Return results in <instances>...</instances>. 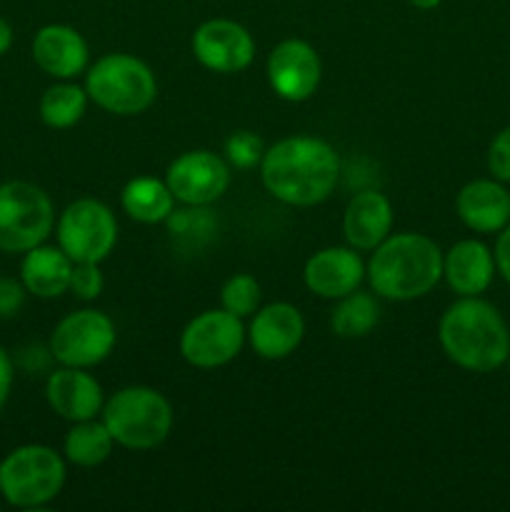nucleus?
I'll list each match as a JSON object with an SVG mask.
<instances>
[{
    "label": "nucleus",
    "instance_id": "f257e3e1",
    "mask_svg": "<svg viewBox=\"0 0 510 512\" xmlns=\"http://www.w3.org/2000/svg\"><path fill=\"white\" fill-rule=\"evenodd\" d=\"M260 178L275 200L293 208H310L333 195L340 178V158L328 140L290 135L265 148Z\"/></svg>",
    "mask_w": 510,
    "mask_h": 512
},
{
    "label": "nucleus",
    "instance_id": "f03ea898",
    "mask_svg": "<svg viewBox=\"0 0 510 512\" xmlns=\"http://www.w3.org/2000/svg\"><path fill=\"white\" fill-rule=\"evenodd\" d=\"M438 340L443 353L470 373H493L508 363V325L498 308L480 295L455 300L445 310L438 323Z\"/></svg>",
    "mask_w": 510,
    "mask_h": 512
},
{
    "label": "nucleus",
    "instance_id": "7ed1b4c3",
    "mask_svg": "<svg viewBox=\"0 0 510 512\" xmlns=\"http://www.w3.org/2000/svg\"><path fill=\"white\" fill-rule=\"evenodd\" d=\"M365 278L385 300H418L443 280V250L423 233H390L365 265Z\"/></svg>",
    "mask_w": 510,
    "mask_h": 512
},
{
    "label": "nucleus",
    "instance_id": "20e7f679",
    "mask_svg": "<svg viewBox=\"0 0 510 512\" xmlns=\"http://www.w3.org/2000/svg\"><path fill=\"white\" fill-rule=\"evenodd\" d=\"M103 423L115 445L125 450H153L168 440L173 430V405L160 390L130 385L118 390L103 405Z\"/></svg>",
    "mask_w": 510,
    "mask_h": 512
},
{
    "label": "nucleus",
    "instance_id": "39448f33",
    "mask_svg": "<svg viewBox=\"0 0 510 512\" xmlns=\"http://www.w3.org/2000/svg\"><path fill=\"white\" fill-rule=\"evenodd\" d=\"M65 478V455L50 445H20L0 460V495L20 510H38L53 503L63 493Z\"/></svg>",
    "mask_w": 510,
    "mask_h": 512
},
{
    "label": "nucleus",
    "instance_id": "423d86ee",
    "mask_svg": "<svg viewBox=\"0 0 510 512\" xmlns=\"http://www.w3.org/2000/svg\"><path fill=\"white\" fill-rule=\"evenodd\" d=\"M85 93L105 113L140 115L155 103L158 80L135 55L108 53L85 70Z\"/></svg>",
    "mask_w": 510,
    "mask_h": 512
},
{
    "label": "nucleus",
    "instance_id": "0eeeda50",
    "mask_svg": "<svg viewBox=\"0 0 510 512\" xmlns=\"http://www.w3.org/2000/svg\"><path fill=\"white\" fill-rule=\"evenodd\" d=\"M55 230L50 195L28 180L0 183V253L23 255Z\"/></svg>",
    "mask_w": 510,
    "mask_h": 512
},
{
    "label": "nucleus",
    "instance_id": "6e6552de",
    "mask_svg": "<svg viewBox=\"0 0 510 512\" xmlns=\"http://www.w3.org/2000/svg\"><path fill=\"white\" fill-rule=\"evenodd\" d=\"M58 248L73 263H103L118 243V220L105 203L95 198L73 200L55 220Z\"/></svg>",
    "mask_w": 510,
    "mask_h": 512
},
{
    "label": "nucleus",
    "instance_id": "1a4fd4ad",
    "mask_svg": "<svg viewBox=\"0 0 510 512\" xmlns=\"http://www.w3.org/2000/svg\"><path fill=\"white\" fill-rule=\"evenodd\" d=\"M115 323L93 308L65 315L50 333V358L68 368H95L115 348Z\"/></svg>",
    "mask_w": 510,
    "mask_h": 512
},
{
    "label": "nucleus",
    "instance_id": "9d476101",
    "mask_svg": "<svg viewBox=\"0 0 510 512\" xmlns=\"http://www.w3.org/2000/svg\"><path fill=\"white\" fill-rule=\"evenodd\" d=\"M245 325L228 310H205L195 315L180 333V355L200 370L223 368L243 350Z\"/></svg>",
    "mask_w": 510,
    "mask_h": 512
},
{
    "label": "nucleus",
    "instance_id": "9b49d317",
    "mask_svg": "<svg viewBox=\"0 0 510 512\" xmlns=\"http://www.w3.org/2000/svg\"><path fill=\"white\" fill-rule=\"evenodd\" d=\"M165 183L175 200L190 208H205L230 188V165L213 150H188L165 170Z\"/></svg>",
    "mask_w": 510,
    "mask_h": 512
},
{
    "label": "nucleus",
    "instance_id": "f8f14e48",
    "mask_svg": "<svg viewBox=\"0 0 510 512\" xmlns=\"http://www.w3.org/2000/svg\"><path fill=\"white\" fill-rule=\"evenodd\" d=\"M268 83L278 98L288 103H303L313 98L323 78V63L308 40H280L268 55Z\"/></svg>",
    "mask_w": 510,
    "mask_h": 512
},
{
    "label": "nucleus",
    "instance_id": "ddd939ff",
    "mask_svg": "<svg viewBox=\"0 0 510 512\" xmlns=\"http://www.w3.org/2000/svg\"><path fill=\"white\" fill-rule=\"evenodd\" d=\"M193 55L213 73H243L255 58V40L245 25L230 18H213L193 33Z\"/></svg>",
    "mask_w": 510,
    "mask_h": 512
},
{
    "label": "nucleus",
    "instance_id": "4468645a",
    "mask_svg": "<svg viewBox=\"0 0 510 512\" xmlns=\"http://www.w3.org/2000/svg\"><path fill=\"white\" fill-rule=\"evenodd\" d=\"M33 63L55 80H73L88 70L90 50L80 30L65 23H50L35 33L30 45Z\"/></svg>",
    "mask_w": 510,
    "mask_h": 512
},
{
    "label": "nucleus",
    "instance_id": "2eb2a0df",
    "mask_svg": "<svg viewBox=\"0 0 510 512\" xmlns=\"http://www.w3.org/2000/svg\"><path fill=\"white\" fill-rule=\"evenodd\" d=\"M305 338V320L295 305L270 303L253 313L248 328L250 348L263 360H283L300 348Z\"/></svg>",
    "mask_w": 510,
    "mask_h": 512
},
{
    "label": "nucleus",
    "instance_id": "dca6fc26",
    "mask_svg": "<svg viewBox=\"0 0 510 512\" xmlns=\"http://www.w3.org/2000/svg\"><path fill=\"white\" fill-rule=\"evenodd\" d=\"M305 288L325 300H340L360 288L365 280V263L355 248H323L308 258L303 268Z\"/></svg>",
    "mask_w": 510,
    "mask_h": 512
},
{
    "label": "nucleus",
    "instance_id": "f3484780",
    "mask_svg": "<svg viewBox=\"0 0 510 512\" xmlns=\"http://www.w3.org/2000/svg\"><path fill=\"white\" fill-rule=\"evenodd\" d=\"M45 400H48L50 410L68 423L98 418L105 405V395L98 380L85 373V368H68V365H60L48 375Z\"/></svg>",
    "mask_w": 510,
    "mask_h": 512
},
{
    "label": "nucleus",
    "instance_id": "a211bd4d",
    "mask_svg": "<svg viewBox=\"0 0 510 512\" xmlns=\"http://www.w3.org/2000/svg\"><path fill=\"white\" fill-rule=\"evenodd\" d=\"M455 213L475 233H500L510 223V193L495 178L470 180L455 198Z\"/></svg>",
    "mask_w": 510,
    "mask_h": 512
},
{
    "label": "nucleus",
    "instance_id": "6ab92c4d",
    "mask_svg": "<svg viewBox=\"0 0 510 512\" xmlns=\"http://www.w3.org/2000/svg\"><path fill=\"white\" fill-rule=\"evenodd\" d=\"M393 233V203L378 190H360L343 215V235L350 248L375 250Z\"/></svg>",
    "mask_w": 510,
    "mask_h": 512
},
{
    "label": "nucleus",
    "instance_id": "aec40b11",
    "mask_svg": "<svg viewBox=\"0 0 510 512\" xmlns=\"http://www.w3.org/2000/svg\"><path fill=\"white\" fill-rule=\"evenodd\" d=\"M443 278L460 298L485 293L495 278L493 250L480 240H460L443 255Z\"/></svg>",
    "mask_w": 510,
    "mask_h": 512
},
{
    "label": "nucleus",
    "instance_id": "412c9836",
    "mask_svg": "<svg viewBox=\"0 0 510 512\" xmlns=\"http://www.w3.org/2000/svg\"><path fill=\"white\" fill-rule=\"evenodd\" d=\"M75 263L58 245H35L20 260V283L30 295L43 300L60 298L70 290V275Z\"/></svg>",
    "mask_w": 510,
    "mask_h": 512
},
{
    "label": "nucleus",
    "instance_id": "4be33fe9",
    "mask_svg": "<svg viewBox=\"0 0 510 512\" xmlns=\"http://www.w3.org/2000/svg\"><path fill=\"white\" fill-rule=\"evenodd\" d=\"M120 205L128 213V218L138 220L143 225L168 223L175 210V195L170 193L168 183L150 175H138L128 180L120 190Z\"/></svg>",
    "mask_w": 510,
    "mask_h": 512
},
{
    "label": "nucleus",
    "instance_id": "5701e85b",
    "mask_svg": "<svg viewBox=\"0 0 510 512\" xmlns=\"http://www.w3.org/2000/svg\"><path fill=\"white\" fill-rule=\"evenodd\" d=\"M113 435L105 428L103 420H80L73 423L63 440V455L68 463L78 465V468H98L113 453Z\"/></svg>",
    "mask_w": 510,
    "mask_h": 512
},
{
    "label": "nucleus",
    "instance_id": "b1692460",
    "mask_svg": "<svg viewBox=\"0 0 510 512\" xmlns=\"http://www.w3.org/2000/svg\"><path fill=\"white\" fill-rule=\"evenodd\" d=\"M88 93L73 80H58L40 95L38 113L48 128L68 130L83 120L88 110Z\"/></svg>",
    "mask_w": 510,
    "mask_h": 512
},
{
    "label": "nucleus",
    "instance_id": "393cba45",
    "mask_svg": "<svg viewBox=\"0 0 510 512\" xmlns=\"http://www.w3.org/2000/svg\"><path fill=\"white\" fill-rule=\"evenodd\" d=\"M378 318V300L373 295L353 290L338 300L333 315H330V328L338 338H365L378 325Z\"/></svg>",
    "mask_w": 510,
    "mask_h": 512
},
{
    "label": "nucleus",
    "instance_id": "a878e982",
    "mask_svg": "<svg viewBox=\"0 0 510 512\" xmlns=\"http://www.w3.org/2000/svg\"><path fill=\"white\" fill-rule=\"evenodd\" d=\"M220 305L228 313L243 318H253L255 310L260 308V285L253 275L238 273L233 278L225 280V285L220 288Z\"/></svg>",
    "mask_w": 510,
    "mask_h": 512
},
{
    "label": "nucleus",
    "instance_id": "bb28decb",
    "mask_svg": "<svg viewBox=\"0 0 510 512\" xmlns=\"http://www.w3.org/2000/svg\"><path fill=\"white\" fill-rule=\"evenodd\" d=\"M265 155V145L260 140V135H255L253 130H235L225 140V160H228L230 168L235 170H250L258 165Z\"/></svg>",
    "mask_w": 510,
    "mask_h": 512
},
{
    "label": "nucleus",
    "instance_id": "cd10ccee",
    "mask_svg": "<svg viewBox=\"0 0 510 512\" xmlns=\"http://www.w3.org/2000/svg\"><path fill=\"white\" fill-rule=\"evenodd\" d=\"M105 288L98 263H75L70 275V293L80 300H95Z\"/></svg>",
    "mask_w": 510,
    "mask_h": 512
},
{
    "label": "nucleus",
    "instance_id": "c85d7f7f",
    "mask_svg": "<svg viewBox=\"0 0 510 512\" xmlns=\"http://www.w3.org/2000/svg\"><path fill=\"white\" fill-rule=\"evenodd\" d=\"M488 170L500 183H510V128H503L490 140Z\"/></svg>",
    "mask_w": 510,
    "mask_h": 512
},
{
    "label": "nucleus",
    "instance_id": "c756f323",
    "mask_svg": "<svg viewBox=\"0 0 510 512\" xmlns=\"http://www.w3.org/2000/svg\"><path fill=\"white\" fill-rule=\"evenodd\" d=\"M25 285L15 278H0V320L13 318L25 305Z\"/></svg>",
    "mask_w": 510,
    "mask_h": 512
},
{
    "label": "nucleus",
    "instance_id": "7c9ffc66",
    "mask_svg": "<svg viewBox=\"0 0 510 512\" xmlns=\"http://www.w3.org/2000/svg\"><path fill=\"white\" fill-rule=\"evenodd\" d=\"M493 258H495V270L500 273V278H503L505 283H510V223L498 233Z\"/></svg>",
    "mask_w": 510,
    "mask_h": 512
},
{
    "label": "nucleus",
    "instance_id": "2f4dec72",
    "mask_svg": "<svg viewBox=\"0 0 510 512\" xmlns=\"http://www.w3.org/2000/svg\"><path fill=\"white\" fill-rule=\"evenodd\" d=\"M13 380H15V363L10 358L8 350L0 345V413L5 410L10 400V390H13Z\"/></svg>",
    "mask_w": 510,
    "mask_h": 512
},
{
    "label": "nucleus",
    "instance_id": "473e14b6",
    "mask_svg": "<svg viewBox=\"0 0 510 512\" xmlns=\"http://www.w3.org/2000/svg\"><path fill=\"white\" fill-rule=\"evenodd\" d=\"M13 40H15L13 25H10L5 18H0V58L13 48Z\"/></svg>",
    "mask_w": 510,
    "mask_h": 512
},
{
    "label": "nucleus",
    "instance_id": "72a5a7b5",
    "mask_svg": "<svg viewBox=\"0 0 510 512\" xmlns=\"http://www.w3.org/2000/svg\"><path fill=\"white\" fill-rule=\"evenodd\" d=\"M408 3L418 10H435L443 0H408Z\"/></svg>",
    "mask_w": 510,
    "mask_h": 512
},
{
    "label": "nucleus",
    "instance_id": "f704fd0d",
    "mask_svg": "<svg viewBox=\"0 0 510 512\" xmlns=\"http://www.w3.org/2000/svg\"><path fill=\"white\" fill-rule=\"evenodd\" d=\"M508 363H510V355H508Z\"/></svg>",
    "mask_w": 510,
    "mask_h": 512
}]
</instances>
